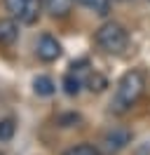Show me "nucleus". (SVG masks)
I'll list each match as a JSON object with an SVG mask.
<instances>
[{
    "label": "nucleus",
    "mask_w": 150,
    "mask_h": 155,
    "mask_svg": "<svg viewBox=\"0 0 150 155\" xmlns=\"http://www.w3.org/2000/svg\"><path fill=\"white\" fill-rule=\"evenodd\" d=\"M145 92V73L139 68H131L117 80V87L110 101V110L115 115H124L139 104V99Z\"/></svg>",
    "instance_id": "f257e3e1"
},
{
    "label": "nucleus",
    "mask_w": 150,
    "mask_h": 155,
    "mask_svg": "<svg viewBox=\"0 0 150 155\" xmlns=\"http://www.w3.org/2000/svg\"><path fill=\"white\" fill-rule=\"evenodd\" d=\"M94 40H96V45L103 52H108V54H122L124 49L129 47V31L124 28L122 24H117V21H106V24L99 26Z\"/></svg>",
    "instance_id": "f03ea898"
},
{
    "label": "nucleus",
    "mask_w": 150,
    "mask_h": 155,
    "mask_svg": "<svg viewBox=\"0 0 150 155\" xmlns=\"http://www.w3.org/2000/svg\"><path fill=\"white\" fill-rule=\"evenodd\" d=\"M5 7L12 14V19H17L19 24H35L40 12L45 10L42 7V0H5Z\"/></svg>",
    "instance_id": "7ed1b4c3"
},
{
    "label": "nucleus",
    "mask_w": 150,
    "mask_h": 155,
    "mask_svg": "<svg viewBox=\"0 0 150 155\" xmlns=\"http://www.w3.org/2000/svg\"><path fill=\"white\" fill-rule=\"evenodd\" d=\"M89 73H92V71H89V61H87V59H80V61L70 64V71H68L66 78H64V92L68 97H77L80 89L84 87Z\"/></svg>",
    "instance_id": "20e7f679"
},
{
    "label": "nucleus",
    "mask_w": 150,
    "mask_h": 155,
    "mask_svg": "<svg viewBox=\"0 0 150 155\" xmlns=\"http://www.w3.org/2000/svg\"><path fill=\"white\" fill-rule=\"evenodd\" d=\"M129 143H131V132L129 129H127V127H112L101 139V153L115 155V153H120V150H124Z\"/></svg>",
    "instance_id": "39448f33"
},
{
    "label": "nucleus",
    "mask_w": 150,
    "mask_h": 155,
    "mask_svg": "<svg viewBox=\"0 0 150 155\" xmlns=\"http://www.w3.org/2000/svg\"><path fill=\"white\" fill-rule=\"evenodd\" d=\"M38 59L40 61H45V64H52V61H56V59L61 57V45H59V40L52 38L49 33H45V35H40V40H38Z\"/></svg>",
    "instance_id": "423d86ee"
},
{
    "label": "nucleus",
    "mask_w": 150,
    "mask_h": 155,
    "mask_svg": "<svg viewBox=\"0 0 150 155\" xmlns=\"http://www.w3.org/2000/svg\"><path fill=\"white\" fill-rule=\"evenodd\" d=\"M73 2L75 0H42V7L49 17H54V19H64L70 14L73 10Z\"/></svg>",
    "instance_id": "0eeeda50"
},
{
    "label": "nucleus",
    "mask_w": 150,
    "mask_h": 155,
    "mask_svg": "<svg viewBox=\"0 0 150 155\" xmlns=\"http://www.w3.org/2000/svg\"><path fill=\"white\" fill-rule=\"evenodd\" d=\"M19 38L17 19H0V47H7Z\"/></svg>",
    "instance_id": "6e6552de"
},
{
    "label": "nucleus",
    "mask_w": 150,
    "mask_h": 155,
    "mask_svg": "<svg viewBox=\"0 0 150 155\" xmlns=\"http://www.w3.org/2000/svg\"><path fill=\"white\" fill-rule=\"evenodd\" d=\"M33 92H35L38 97H52L56 92V85L49 75H38L33 80Z\"/></svg>",
    "instance_id": "1a4fd4ad"
},
{
    "label": "nucleus",
    "mask_w": 150,
    "mask_h": 155,
    "mask_svg": "<svg viewBox=\"0 0 150 155\" xmlns=\"http://www.w3.org/2000/svg\"><path fill=\"white\" fill-rule=\"evenodd\" d=\"M80 5H82L84 10L94 12V14H99V17H106L108 12H110V0H77Z\"/></svg>",
    "instance_id": "9d476101"
},
{
    "label": "nucleus",
    "mask_w": 150,
    "mask_h": 155,
    "mask_svg": "<svg viewBox=\"0 0 150 155\" xmlns=\"http://www.w3.org/2000/svg\"><path fill=\"white\" fill-rule=\"evenodd\" d=\"M14 134H17V122H14V117H2V120H0V143L12 141Z\"/></svg>",
    "instance_id": "9b49d317"
},
{
    "label": "nucleus",
    "mask_w": 150,
    "mask_h": 155,
    "mask_svg": "<svg viewBox=\"0 0 150 155\" xmlns=\"http://www.w3.org/2000/svg\"><path fill=\"white\" fill-rule=\"evenodd\" d=\"M64 155H101V150L92 143H77V146H70L68 150H64Z\"/></svg>",
    "instance_id": "f8f14e48"
},
{
    "label": "nucleus",
    "mask_w": 150,
    "mask_h": 155,
    "mask_svg": "<svg viewBox=\"0 0 150 155\" xmlns=\"http://www.w3.org/2000/svg\"><path fill=\"white\" fill-rule=\"evenodd\" d=\"M84 87H89L92 92H103V89L108 87V82H106V78L99 75V73H89V75H87V82H84Z\"/></svg>",
    "instance_id": "ddd939ff"
},
{
    "label": "nucleus",
    "mask_w": 150,
    "mask_h": 155,
    "mask_svg": "<svg viewBox=\"0 0 150 155\" xmlns=\"http://www.w3.org/2000/svg\"><path fill=\"white\" fill-rule=\"evenodd\" d=\"M120 2H129V0H120Z\"/></svg>",
    "instance_id": "4468645a"
}]
</instances>
